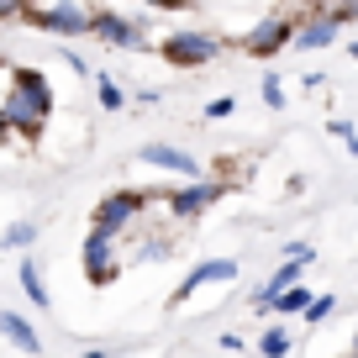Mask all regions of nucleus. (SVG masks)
Here are the masks:
<instances>
[{"instance_id": "obj_10", "label": "nucleus", "mask_w": 358, "mask_h": 358, "mask_svg": "<svg viewBox=\"0 0 358 358\" xmlns=\"http://www.w3.org/2000/svg\"><path fill=\"white\" fill-rule=\"evenodd\" d=\"M143 164L169 169V174H185V179H195V174H201V158H195V153H185V148H174V143H148V148H143Z\"/></svg>"}, {"instance_id": "obj_1", "label": "nucleus", "mask_w": 358, "mask_h": 358, "mask_svg": "<svg viewBox=\"0 0 358 358\" xmlns=\"http://www.w3.org/2000/svg\"><path fill=\"white\" fill-rule=\"evenodd\" d=\"M0 111H6V127H11L16 137L32 143V137L48 127V116H53V90H48V79L37 74V69H16L11 95L0 101Z\"/></svg>"}, {"instance_id": "obj_18", "label": "nucleus", "mask_w": 358, "mask_h": 358, "mask_svg": "<svg viewBox=\"0 0 358 358\" xmlns=\"http://www.w3.org/2000/svg\"><path fill=\"white\" fill-rule=\"evenodd\" d=\"M332 306H337L332 295H311V301H306V311H301V316H306V322L316 327V322H327V316H332Z\"/></svg>"}, {"instance_id": "obj_9", "label": "nucleus", "mask_w": 358, "mask_h": 358, "mask_svg": "<svg viewBox=\"0 0 358 358\" xmlns=\"http://www.w3.org/2000/svg\"><path fill=\"white\" fill-rule=\"evenodd\" d=\"M216 280H237V264H232V258H206V264H195L190 274H185V285H174V306H185L201 285H216Z\"/></svg>"}, {"instance_id": "obj_27", "label": "nucleus", "mask_w": 358, "mask_h": 358, "mask_svg": "<svg viewBox=\"0 0 358 358\" xmlns=\"http://www.w3.org/2000/svg\"><path fill=\"white\" fill-rule=\"evenodd\" d=\"M348 53H353V58H358V43H348Z\"/></svg>"}, {"instance_id": "obj_23", "label": "nucleus", "mask_w": 358, "mask_h": 358, "mask_svg": "<svg viewBox=\"0 0 358 358\" xmlns=\"http://www.w3.org/2000/svg\"><path fill=\"white\" fill-rule=\"evenodd\" d=\"M64 64H69V69H74V74H90V64H85V58H79V53H74V48H64Z\"/></svg>"}, {"instance_id": "obj_7", "label": "nucleus", "mask_w": 358, "mask_h": 358, "mask_svg": "<svg viewBox=\"0 0 358 358\" xmlns=\"http://www.w3.org/2000/svg\"><path fill=\"white\" fill-rule=\"evenodd\" d=\"M290 37H295V16H264V22L253 27V32L243 37V53H253V58H274L280 48H290Z\"/></svg>"}, {"instance_id": "obj_4", "label": "nucleus", "mask_w": 358, "mask_h": 358, "mask_svg": "<svg viewBox=\"0 0 358 358\" xmlns=\"http://www.w3.org/2000/svg\"><path fill=\"white\" fill-rule=\"evenodd\" d=\"M79 258H85V280L90 285H111L116 274H122V264H116V237L106 232V227H90Z\"/></svg>"}, {"instance_id": "obj_24", "label": "nucleus", "mask_w": 358, "mask_h": 358, "mask_svg": "<svg viewBox=\"0 0 358 358\" xmlns=\"http://www.w3.org/2000/svg\"><path fill=\"white\" fill-rule=\"evenodd\" d=\"M327 132H332V137H348V132H353V122H348V116H332V122H327Z\"/></svg>"}, {"instance_id": "obj_11", "label": "nucleus", "mask_w": 358, "mask_h": 358, "mask_svg": "<svg viewBox=\"0 0 358 358\" xmlns=\"http://www.w3.org/2000/svg\"><path fill=\"white\" fill-rule=\"evenodd\" d=\"M337 32H343V22H337L332 11H322V16H311V22H295V37H290V43L306 48V53H316V48H332Z\"/></svg>"}, {"instance_id": "obj_17", "label": "nucleus", "mask_w": 358, "mask_h": 358, "mask_svg": "<svg viewBox=\"0 0 358 358\" xmlns=\"http://www.w3.org/2000/svg\"><path fill=\"white\" fill-rule=\"evenodd\" d=\"M258 353H268V358L290 353V332H285V327H268V332L258 337Z\"/></svg>"}, {"instance_id": "obj_2", "label": "nucleus", "mask_w": 358, "mask_h": 358, "mask_svg": "<svg viewBox=\"0 0 358 358\" xmlns=\"http://www.w3.org/2000/svg\"><path fill=\"white\" fill-rule=\"evenodd\" d=\"M27 22L48 37H90V11L79 0H53V6H27Z\"/></svg>"}, {"instance_id": "obj_20", "label": "nucleus", "mask_w": 358, "mask_h": 358, "mask_svg": "<svg viewBox=\"0 0 358 358\" xmlns=\"http://www.w3.org/2000/svg\"><path fill=\"white\" fill-rule=\"evenodd\" d=\"M232 111H237V101H232V95H216V101L206 106V116H211V122H222V116H232Z\"/></svg>"}, {"instance_id": "obj_16", "label": "nucleus", "mask_w": 358, "mask_h": 358, "mask_svg": "<svg viewBox=\"0 0 358 358\" xmlns=\"http://www.w3.org/2000/svg\"><path fill=\"white\" fill-rule=\"evenodd\" d=\"M22 290H27V301H32V306H48V285H43V274H37L32 258H22Z\"/></svg>"}, {"instance_id": "obj_19", "label": "nucleus", "mask_w": 358, "mask_h": 358, "mask_svg": "<svg viewBox=\"0 0 358 358\" xmlns=\"http://www.w3.org/2000/svg\"><path fill=\"white\" fill-rule=\"evenodd\" d=\"M264 106H268V111H285V85H280V74H264Z\"/></svg>"}, {"instance_id": "obj_8", "label": "nucleus", "mask_w": 358, "mask_h": 358, "mask_svg": "<svg viewBox=\"0 0 358 358\" xmlns=\"http://www.w3.org/2000/svg\"><path fill=\"white\" fill-rule=\"evenodd\" d=\"M90 37H101V43H111V48H127V53H143L148 48V37L137 32L127 16H111V11H90Z\"/></svg>"}, {"instance_id": "obj_5", "label": "nucleus", "mask_w": 358, "mask_h": 358, "mask_svg": "<svg viewBox=\"0 0 358 358\" xmlns=\"http://www.w3.org/2000/svg\"><path fill=\"white\" fill-rule=\"evenodd\" d=\"M227 195V179H201L195 174L185 190H174V195H158V201H169V211L179 216V222H190V216H201V211H211L216 201Z\"/></svg>"}, {"instance_id": "obj_28", "label": "nucleus", "mask_w": 358, "mask_h": 358, "mask_svg": "<svg viewBox=\"0 0 358 358\" xmlns=\"http://www.w3.org/2000/svg\"><path fill=\"white\" fill-rule=\"evenodd\" d=\"M353 348H358V337H353Z\"/></svg>"}, {"instance_id": "obj_21", "label": "nucleus", "mask_w": 358, "mask_h": 358, "mask_svg": "<svg viewBox=\"0 0 358 358\" xmlns=\"http://www.w3.org/2000/svg\"><path fill=\"white\" fill-rule=\"evenodd\" d=\"M32 0H0V22H11V16H27Z\"/></svg>"}, {"instance_id": "obj_6", "label": "nucleus", "mask_w": 358, "mask_h": 358, "mask_svg": "<svg viewBox=\"0 0 358 358\" xmlns=\"http://www.w3.org/2000/svg\"><path fill=\"white\" fill-rule=\"evenodd\" d=\"M148 201H153V195H143V190H116V195H106V201L95 206V227H106L111 237H122L127 227L143 216Z\"/></svg>"}, {"instance_id": "obj_26", "label": "nucleus", "mask_w": 358, "mask_h": 358, "mask_svg": "<svg viewBox=\"0 0 358 358\" xmlns=\"http://www.w3.org/2000/svg\"><path fill=\"white\" fill-rule=\"evenodd\" d=\"M6 137H11V127H6V111H0V143H6Z\"/></svg>"}, {"instance_id": "obj_25", "label": "nucleus", "mask_w": 358, "mask_h": 358, "mask_svg": "<svg viewBox=\"0 0 358 358\" xmlns=\"http://www.w3.org/2000/svg\"><path fill=\"white\" fill-rule=\"evenodd\" d=\"M343 143H348V153H353V158H358V132H348V137H343Z\"/></svg>"}, {"instance_id": "obj_12", "label": "nucleus", "mask_w": 358, "mask_h": 358, "mask_svg": "<svg viewBox=\"0 0 358 358\" xmlns=\"http://www.w3.org/2000/svg\"><path fill=\"white\" fill-rule=\"evenodd\" d=\"M0 337H6L11 348H27V353H37V348H43V337L32 332V322H27V316H16V311H0Z\"/></svg>"}, {"instance_id": "obj_22", "label": "nucleus", "mask_w": 358, "mask_h": 358, "mask_svg": "<svg viewBox=\"0 0 358 358\" xmlns=\"http://www.w3.org/2000/svg\"><path fill=\"white\" fill-rule=\"evenodd\" d=\"M285 258H306V264H311L316 248H311V243H285Z\"/></svg>"}, {"instance_id": "obj_3", "label": "nucleus", "mask_w": 358, "mask_h": 358, "mask_svg": "<svg viewBox=\"0 0 358 358\" xmlns=\"http://www.w3.org/2000/svg\"><path fill=\"white\" fill-rule=\"evenodd\" d=\"M222 48L227 43H222V37H211V32H169L164 43H158V53H164L174 69H201V64H211Z\"/></svg>"}, {"instance_id": "obj_13", "label": "nucleus", "mask_w": 358, "mask_h": 358, "mask_svg": "<svg viewBox=\"0 0 358 358\" xmlns=\"http://www.w3.org/2000/svg\"><path fill=\"white\" fill-rule=\"evenodd\" d=\"M32 243H37V222H11L0 232V248H11V253H27Z\"/></svg>"}, {"instance_id": "obj_15", "label": "nucleus", "mask_w": 358, "mask_h": 358, "mask_svg": "<svg viewBox=\"0 0 358 358\" xmlns=\"http://www.w3.org/2000/svg\"><path fill=\"white\" fill-rule=\"evenodd\" d=\"M306 301H311V290H306V285H285V290L274 295V311H285V316H301V311H306Z\"/></svg>"}, {"instance_id": "obj_14", "label": "nucleus", "mask_w": 358, "mask_h": 358, "mask_svg": "<svg viewBox=\"0 0 358 358\" xmlns=\"http://www.w3.org/2000/svg\"><path fill=\"white\" fill-rule=\"evenodd\" d=\"M90 79H95V101H101L106 111H122V106H127V90L116 85L111 74H90Z\"/></svg>"}]
</instances>
